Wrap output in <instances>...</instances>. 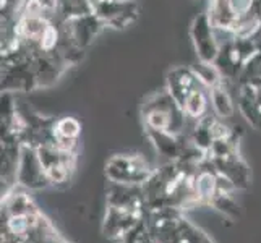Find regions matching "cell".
Wrapping results in <instances>:
<instances>
[{"mask_svg":"<svg viewBox=\"0 0 261 243\" xmlns=\"http://www.w3.org/2000/svg\"><path fill=\"white\" fill-rule=\"evenodd\" d=\"M143 122L149 133L177 134L185 123V114L174 101L169 91H161L149 96L141 109Z\"/></svg>","mask_w":261,"mask_h":243,"instance_id":"1","label":"cell"},{"mask_svg":"<svg viewBox=\"0 0 261 243\" xmlns=\"http://www.w3.org/2000/svg\"><path fill=\"white\" fill-rule=\"evenodd\" d=\"M106 174L119 183H141L149 178L151 170L141 156H114L107 162Z\"/></svg>","mask_w":261,"mask_h":243,"instance_id":"2","label":"cell"},{"mask_svg":"<svg viewBox=\"0 0 261 243\" xmlns=\"http://www.w3.org/2000/svg\"><path fill=\"white\" fill-rule=\"evenodd\" d=\"M214 30L216 28L213 26L208 13L198 15L193 20L192 38H193V44H195V49H196L200 62L214 64L216 59L219 56L221 46L218 44V41H216Z\"/></svg>","mask_w":261,"mask_h":243,"instance_id":"3","label":"cell"},{"mask_svg":"<svg viewBox=\"0 0 261 243\" xmlns=\"http://www.w3.org/2000/svg\"><path fill=\"white\" fill-rule=\"evenodd\" d=\"M206 86L200 76L196 75L193 68H185V67H177L172 68L167 73V91L174 97V101L182 105L185 97L195 91L196 88Z\"/></svg>","mask_w":261,"mask_h":243,"instance_id":"4","label":"cell"},{"mask_svg":"<svg viewBox=\"0 0 261 243\" xmlns=\"http://www.w3.org/2000/svg\"><path fill=\"white\" fill-rule=\"evenodd\" d=\"M82 133V125L73 117H62L52 125V141L60 149L70 151L75 148L76 140Z\"/></svg>","mask_w":261,"mask_h":243,"instance_id":"5","label":"cell"},{"mask_svg":"<svg viewBox=\"0 0 261 243\" xmlns=\"http://www.w3.org/2000/svg\"><path fill=\"white\" fill-rule=\"evenodd\" d=\"M210 102H211L210 88L201 86V88H196L195 91H192L185 97V101L182 105H180V109L184 111L185 117L198 122V120H201L203 117L208 115Z\"/></svg>","mask_w":261,"mask_h":243,"instance_id":"6","label":"cell"},{"mask_svg":"<svg viewBox=\"0 0 261 243\" xmlns=\"http://www.w3.org/2000/svg\"><path fill=\"white\" fill-rule=\"evenodd\" d=\"M210 97H211V105L216 112V115L219 119H229V117L233 115V102L232 97L227 93V89L224 88L222 83L216 85L213 88H210Z\"/></svg>","mask_w":261,"mask_h":243,"instance_id":"7","label":"cell"},{"mask_svg":"<svg viewBox=\"0 0 261 243\" xmlns=\"http://www.w3.org/2000/svg\"><path fill=\"white\" fill-rule=\"evenodd\" d=\"M123 2H128V0H123Z\"/></svg>","mask_w":261,"mask_h":243,"instance_id":"8","label":"cell"}]
</instances>
